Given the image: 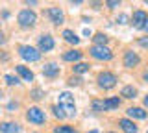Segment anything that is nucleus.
Here are the masks:
<instances>
[{
	"instance_id": "obj_1",
	"label": "nucleus",
	"mask_w": 148,
	"mask_h": 133,
	"mask_svg": "<svg viewBox=\"0 0 148 133\" xmlns=\"http://www.w3.org/2000/svg\"><path fill=\"white\" fill-rule=\"evenodd\" d=\"M59 107L63 109V113L67 117H74L76 115V104L71 93H61L59 94Z\"/></svg>"
},
{
	"instance_id": "obj_2",
	"label": "nucleus",
	"mask_w": 148,
	"mask_h": 133,
	"mask_svg": "<svg viewBox=\"0 0 148 133\" xmlns=\"http://www.w3.org/2000/svg\"><path fill=\"white\" fill-rule=\"evenodd\" d=\"M17 20H18V24H21L22 28H32V26L35 24V20H37V15L32 10H22L18 13Z\"/></svg>"
},
{
	"instance_id": "obj_3",
	"label": "nucleus",
	"mask_w": 148,
	"mask_h": 133,
	"mask_svg": "<svg viewBox=\"0 0 148 133\" xmlns=\"http://www.w3.org/2000/svg\"><path fill=\"white\" fill-rule=\"evenodd\" d=\"M91 56L95 59H98V61H109L111 57H113V52L108 48V46H100V44H95V46L91 48Z\"/></svg>"
},
{
	"instance_id": "obj_4",
	"label": "nucleus",
	"mask_w": 148,
	"mask_h": 133,
	"mask_svg": "<svg viewBox=\"0 0 148 133\" xmlns=\"http://www.w3.org/2000/svg\"><path fill=\"white\" fill-rule=\"evenodd\" d=\"M117 76L111 72H100L98 74V87L100 89H113L117 85Z\"/></svg>"
},
{
	"instance_id": "obj_5",
	"label": "nucleus",
	"mask_w": 148,
	"mask_h": 133,
	"mask_svg": "<svg viewBox=\"0 0 148 133\" xmlns=\"http://www.w3.org/2000/svg\"><path fill=\"white\" fill-rule=\"evenodd\" d=\"M120 105V100L119 98H108L104 100V102H100V100H95L92 102V109L95 111H108V109H115Z\"/></svg>"
},
{
	"instance_id": "obj_6",
	"label": "nucleus",
	"mask_w": 148,
	"mask_h": 133,
	"mask_svg": "<svg viewBox=\"0 0 148 133\" xmlns=\"http://www.w3.org/2000/svg\"><path fill=\"white\" fill-rule=\"evenodd\" d=\"M18 54H21L22 59H26V61H39L41 54L37 52V48L34 46H28V44H22V46H18Z\"/></svg>"
},
{
	"instance_id": "obj_7",
	"label": "nucleus",
	"mask_w": 148,
	"mask_h": 133,
	"mask_svg": "<svg viewBox=\"0 0 148 133\" xmlns=\"http://www.w3.org/2000/svg\"><path fill=\"white\" fill-rule=\"evenodd\" d=\"M26 118L30 122H34V124H43L46 120L45 113L41 111L39 107H30V109H28V113H26Z\"/></svg>"
},
{
	"instance_id": "obj_8",
	"label": "nucleus",
	"mask_w": 148,
	"mask_h": 133,
	"mask_svg": "<svg viewBox=\"0 0 148 133\" xmlns=\"http://www.w3.org/2000/svg\"><path fill=\"white\" fill-rule=\"evenodd\" d=\"M146 20H148V15L143 10H137L135 13H133V17H132V24H133V28H137V30L145 28Z\"/></svg>"
},
{
	"instance_id": "obj_9",
	"label": "nucleus",
	"mask_w": 148,
	"mask_h": 133,
	"mask_svg": "<svg viewBox=\"0 0 148 133\" xmlns=\"http://www.w3.org/2000/svg\"><path fill=\"white\" fill-rule=\"evenodd\" d=\"M139 56L135 52H132V50H126L124 52V67H128V68H133V67H137L139 65Z\"/></svg>"
},
{
	"instance_id": "obj_10",
	"label": "nucleus",
	"mask_w": 148,
	"mask_h": 133,
	"mask_svg": "<svg viewBox=\"0 0 148 133\" xmlns=\"http://www.w3.org/2000/svg\"><path fill=\"white\" fill-rule=\"evenodd\" d=\"M39 48L43 50V52H50V50L54 48L52 35H41V37H39Z\"/></svg>"
},
{
	"instance_id": "obj_11",
	"label": "nucleus",
	"mask_w": 148,
	"mask_h": 133,
	"mask_svg": "<svg viewBox=\"0 0 148 133\" xmlns=\"http://www.w3.org/2000/svg\"><path fill=\"white\" fill-rule=\"evenodd\" d=\"M48 17L52 19V22L54 24H63V11L59 10V8H50L48 10Z\"/></svg>"
},
{
	"instance_id": "obj_12",
	"label": "nucleus",
	"mask_w": 148,
	"mask_h": 133,
	"mask_svg": "<svg viewBox=\"0 0 148 133\" xmlns=\"http://www.w3.org/2000/svg\"><path fill=\"white\" fill-rule=\"evenodd\" d=\"M0 131L2 133H21L22 128L15 122H4V124H0Z\"/></svg>"
},
{
	"instance_id": "obj_13",
	"label": "nucleus",
	"mask_w": 148,
	"mask_h": 133,
	"mask_svg": "<svg viewBox=\"0 0 148 133\" xmlns=\"http://www.w3.org/2000/svg\"><path fill=\"white\" fill-rule=\"evenodd\" d=\"M119 126L122 128L126 133H137V131H139V128H137L132 120H128V118H120V120H119Z\"/></svg>"
},
{
	"instance_id": "obj_14",
	"label": "nucleus",
	"mask_w": 148,
	"mask_h": 133,
	"mask_svg": "<svg viewBox=\"0 0 148 133\" xmlns=\"http://www.w3.org/2000/svg\"><path fill=\"white\" fill-rule=\"evenodd\" d=\"M43 74L48 76V78H56L59 74V67L56 65V63H46V65L43 67Z\"/></svg>"
},
{
	"instance_id": "obj_15",
	"label": "nucleus",
	"mask_w": 148,
	"mask_h": 133,
	"mask_svg": "<svg viewBox=\"0 0 148 133\" xmlns=\"http://www.w3.org/2000/svg\"><path fill=\"white\" fill-rule=\"evenodd\" d=\"M17 74L22 78V80H26V81H32L34 80V72L30 70V68H26L24 65H17Z\"/></svg>"
},
{
	"instance_id": "obj_16",
	"label": "nucleus",
	"mask_w": 148,
	"mask_h": 133,
	"mask_svg": "<svg viewBox=\"0 0 148 133\" xmlns=\"http://www.w3.org/2000/svg\"><path fill=\"white\" fill-rule=\"evenodd\" d=\"M63 59H65V61H80V59H82V52H80V50H69V52L63 54Z\"/></svg>"
},
{
	"instance_id": "obj_17",
	"label": "nucleus",
	"mask_w": 148,
	"mask_h": 133,
	"mask_svg": "<svg viewBox=\"0 0 148 133\" xmlns=\"http://www.w3.org/2000/svg\"><path fill=\"white\" fill-rule=\"evenodd\" d=\"M126 113H128V117H132V118H146V111L141 109V107H130Z\"/></svg>"
},
{
	"instance_id": "obj_18",
	"label": "nucleus",
	"mask_w": 148,
	"mask_h": 133,
	"mask_svg": "<svg viewBox=\"0 0 148 133\" xmlns=\"http://www.w3.org/2000/svg\"><path fill=\"white\" fill-rule=\"evenodd\" d=\"M63 37H65L67 43H71V44H78V43H80V37H78L72 30H65L63 31Z\"/></svg>"
},
{
	"instance_id": "obj_19",
	"label": "nucleus",
	"mask_w": 148,
	"mask_h": 133,
	"mask_svg": "<svg viewBox=\"0 0 148 133\" xmlns=\"http://www.w3.org/2000/svg\"><path fill=\"white\" fill-rule=\"evenodd\" d=\"M124 96V98H135V94H137V89L135 87H132V85H128V87H124L122 89V93H120Z\"/></svg>"
},
{
	"instance_id": "obj_20",
	"label": "nucleus",
	"mask_w": 148,
	"mask_h": 133,
	"mask_svg": "<svg viewBox=\"0 0 148 133\" xmlns=\"http://www.w3.org/2000/svg\"><path fill=\"white\" fill-rule=\"evenodd\" d=\"M92 39H95V43L100 44V46H106V43H108V35H104V33H96Z\"/></svg>"
},
{
	"instance_id": "obj_21",
	"label": "nucleus",
	"mask_w": 148,
	"mask_h": 133,
	"mask_svg": "<svg viewBox=\"0 0 148 133\" xmlns=\"http://www.w3.org/2000/svg\"><path fill=\"white\" fill-rule=\"evenodd\" d=\"M87 70H89V63H78V65H74V72H78V74L87 72Z\"/></svg>"
},
{
	"instance_id": "obj_22",
	"label": "nucleus",
	"mask_w": 148,
	"mask_h": 133,
	"mask_svg": "<svg viewBox=\"0 0 148 133\" xmlns=\"http://www.w3.org/2000/svg\"><path fill=\"white\" fill-rule=\"evenodd\" d=\"M4 80H6L8 85H18V83H21V81H18V78L17 76H11V74H6V76H4Z\"/></svg>"
},
{
	"instance_id": "obj_23",
	"label": "nucleus",
	"mask_w": 148,
	"mask_h": 133,
	"mask_svg": "<svg viewBox=\"0 0 148 133\" xmlns=\"http://www.w3.org/2000/svg\"><path fill=\"white\" fill-rule=\"evenodd\" d=\"M54 133H78V131H74L72 128H69V126H61V128H56Z\"/></svg>"
},
{
	"instance_id": "obj_24",
	"label": "nucleus",
	"mask_w": 148,
	"mask_h": 133,
	"mask_svg": "<svg viewBox=\"0 0 148 133\" xmlns=\"http://www.w3.org/2000/svg\"><path fill=\"white\" fill-rule=\"evenodd\" d=\"M54 115H56L58 118H65V117H67V115L63 113V109L59 107V105H56V107H54Z\"/></svg>"
},
{
	"instance_id": "obj_25",
	"label": "nucleus",
	"mask_w": 148,
	"mask_h": 133,
	"mask_svg": "<svg viewBox=\"0 0 148 133\" xmlns=\"http://www.w3.org/2000/svg\"><path fill=\"white\" fill-rule=\"evenodd\" d=\"M32 98H34V100H41V98H43V91H41V89L32 91Z\"/></svg>"
},
{
	"instance_id": "obj_26",
	"label": "nucleus",
	"mask_w": 148,
	"mask_h": 133,
	"mask_svg": "<svg viewBox=\"0 0 148 133\" xmlns=\"http://www.w3.org/2000/svg\"><path fill=\"white\" fill-rule=\"evenodd\" d=\"M106 2H108V8H109V10H115V8H119L120 0H106Z\"/></svg>"
},
{
	"instance_id": "obj_27",
	"label": "nucleus",
	"mask_w": 148,
	"mask_h": 133,
	"mask_svg": "<svg viewBox=\"0 0 148 133\" xmlns=\"http://www.w3.org/2000/svg\"><path fill=\"white\" fill-rule=\"evenodd\" d=\"M139 44H141L143 48H148V37H141L139 39Z\"/></svg>"
},
{
	"instance_id": "obj_28",
	"label": "nucleus",
	"mask_w": 148,
	"mask_h": 133,
	"mask_svg": "<svg viewBox=\"0 0 148 133\" xmlns=\"http://www.w3.org/2000/svg\"><path fill=\"white\" fill-rule=\"evenodd\" d=\"M117 20H120V24H124V22H126V20H128V17H126V15H120V17H119V19H117Z\"/></svg>"
},
{
	"instance_id": "obj_29",
	"label": "nucleus",
	"mask_w": 148,
	"mask_h": 133,
	"mask_svg": "<svg viewBox=\"0 0 148 133\" xmlns=\"http://www.w3.org/2000/svg\"><path fill=\"white\" fill-rule=\"evenodd\" d=\"M69 83H71V85H78V83H80V80H78V78H72Z\"/></svg>"
},
{
	"instance_id": "obj_30",
	"label": "nucleus",
	"mask_w": 148,
	"mask_h": 133,
	"mask_svg": "<svg viewBox=\"0 0 148 133\" xmlns=\"http://www.w3.org/2000/svg\"><path fill=\"white\" fill-rule=\"evenodd\" d=\"M26 4H32V6H35V4H37V0H26Z\"/></svg>"
},
{
	"instance_id": "obj_31",
	"label": "nucleus",
	"mask_w": 148,
	"mask_h": 133,
	"mask_svg": "<svg viewBox=\"0 0 148 133\" xmlns=\"http://www.w3.org/2000/svg\"><path fill=\"white\" fill-rule=\"evenodd\" d=\"M71 2H72V4H82L83 0H71Z\"/></svg>"
},
{
	"instance_id": "obj_32",
	"label": "nucleus",
	"mask_w": 148,
	"mask_h": 133,
	"mask_svg": "<svg viewBox=\"0 0 148 133\" xmlns=\"http://www.w3.org/2000/svg\"><path fill=\"white\" fill-rule=\"evenodd\" d=\"M143 78H145V81H148V72H145V76H143Z\"/></svg>"
},
{
	"instance_id": "obj_33",
	"label": "nucleus",
	"mask_w": 148,
	"mask_h": 133,
	"mask_svg": "<svg viewBox=\"0 0 148 133\" xmlns=\"http://www.w3.org/2000/svg\"><path fill=\"white\" fill-rule=\"evenodd\" d=\"M145 105L148 107V96H145Z\"/></svg>"
},
{
	"instance_id": "obj_34",
	"label": "nucleus",
	"mask_w": 148,
	"mask_h": 133,
	"mask_svg": "<svg viewBox=\"0 0 148 133\" xmlns=\"http://www.w3.org/2000/svg\"><path fill=\"white\" fill-rule=\"evenodd\" d=\"M4 41H6V39H4V35H2V33H0V43H4Z\"/></svg>"
},
{
	"instance_id": "obj_35",
	"label": "nucleus",
	"mask_w": 148,
	"mask_h": 133,
	"mask_svg": "<svg viewBox=\"0 0 148 133\" xmlns=\"http://www.w3.org/2000/svg\"><path fill=\"white\" fill-rule=\"evenodd\" d=\"M145 30H146V31H148V20H146V24H145Z\"/></svg>"
},
{
	"instance_id": "obj_36",
	"label": "nucleus",
	"mask_w": 148,
	"mask_h": 133,
	"mask_svg": "<svg viewBox=\"0 0 148 133\" xmlns=\"http://www.w3.org/2000/svg\"><path fill=\"white\" fill-rule=\"evenodd\" d=\"M89 133H98V131H96V130H91V131H89Z\"/></svg>"
},
{
	"instance_id": "obj_37",
	"label": "nucleus",
	"mask_w": 148,
	"mask_h": 133,
	"mask_svg": "<svg viewBox=\"0 0 148 133\" xmlns=\"http://www.w3.org/2000/svg\"><path fill=\"white\" fill-rule=\"evenodd\" d=\"M0 98H2V91H0Z\"/></svg>"
},
{
	"instance_id": "obj_38",
	"label": "nucleus",
	"mask_w": 148,
	"mask_h": 133,
	"mask_svg": "<svg viewBox=\"0 0 148 133\" xmlns=\"http://www.w3.org/2000/svg\"><path fill=\"white\" fill-rule=\"evenodd\" d=\"M145 2H146V4H148V0H145Z\"/></svg>"
}]
</instances>
